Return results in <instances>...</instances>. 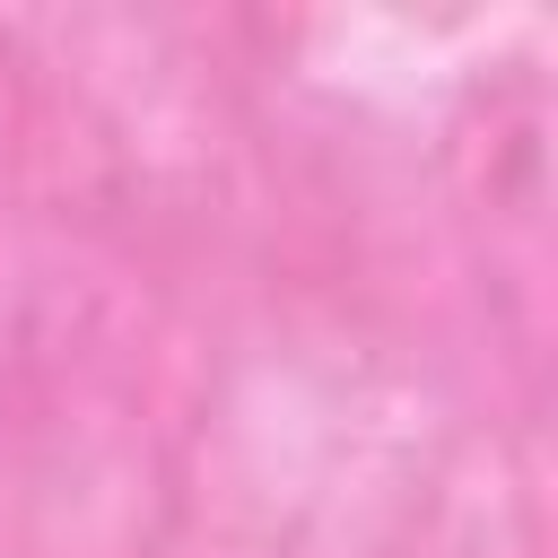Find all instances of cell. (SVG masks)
<instances>
[]
</instances>
